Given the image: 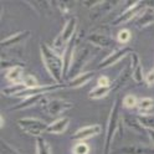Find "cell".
I'll return each mask as SVG.
<instances>
[{"label": "cell", "mask_w": 154, "mask_h": 154, "mask_svg": "<svg viewBox=\"0 0 154 154\" xmlns=\"http://www.w3.org/2000/svg\"><path fill=\"white\" fill-rule=\"evenodd\" d=\"M40 52H41V59L46 67L49 75L54 79V81L59 85L63 83V60L62 56L56 52L52 46L47 45L46 42L40 44Z\"/></svg>", "instance_id": "1"}, {"label": "cell", "mask_w": 154, "mask_h": 154, "mask_svg": "<svg viewBox=\"0 0 154 154\" xmlns=\"http://www.w3.org/2000/svg\"><path fill=\"white\" fill-rule=\"evenodd\" d=\"M123 126L122 122V114H121V100L117 98L114 100L113 106L109 112L108 123H107V129H106V136H104V146H103V154H111V146L113 138L116 136L118 129H121Z\"/></svg>", "instance_id": "2"}, {"label": "cell", "mask_w": 154, "mask_h": 154, "mask_svg": "<svg viewBox=\"0 0 154 154\" xmlns=\"http://www.w3.org/2000/svg\"><path fill=\"white\" fill-rule=\"evenodd\" d=\"M76 31H77V19L75 16H70L66 20L63 27L61 29L60 34L55 37V40L51 45L52 49L56 52H59L60 55H62V52L65 51L67 45L70 44L72 37L75 36Z\"/></svg>", "instance_id": "3"}, {"label": "cell", "mask_w": 154, "mask_h": 154, "mask_svg": "<svg viewBox=\"0 0 154 154\" xmlns=\"http://www.w3.org/2000/svg\"><path fill=\"white\" fill-rule=\"evenodd\" d=\"M40 107L42 111L50 116V117H59L62 113L67 112L73 107V102L66 98H51L49 100L47 96H45V98L40 102Z\"/></svg>", "instance_id": "4"}, {"label": "cell", "mask_w": 154, "mask_h": 154, "mask_svg": "<svg viewBox=\"0 0 154 154\" xmlns=\"http://www.w3.org/2000/svg\"><path fill=\"white\" fill-rule=\"evenodd\" d=\"M92 56H93V50L88 45H83L81 47H77L75 56H73V60H72V63H71V67H70V71L67 73L66 79L71 80L75 76L81 73L82 72L81 70L85 67V65L91 60Z\"/></svg>", "instance_id": "5"}, {"label": "cell", "mask_w": 154, "mask_h": 154, "mask_svg": "<svg viewBox=\"0 0 154 154\" xmlns=\"http://www.w3.org/2000/svg\"><path fill=\"white\" fill-rule=\"evenodd\" d=\"M16 124L23 132L36 138L41 137V134L46 132L47 127H49V124L45 121H41L38 118H21L16 121Z\"/></svg>", "instance_id": "6"}, {"label": "cell", "mask_w": 154, "mask_h": 154, "mask_svg": "<svg viewBox=\"0 0 154 154\" xmlns=\"http://www.w3.org/2000/svg\"><path fill=\"white\" fill-rule=\"evenodd\" d=\"M146 9H147V0H143V2H134L129 6H127L124 9V10L111 23V25L117 26V25L127 23V21L132 20V19L137 17L140 14V11L146 10Z\"/></svg>", "instance_id": "7"}, {"label": "cell", "mask_w": 154, "mask_h": 154, "mask_svg": "<svg viewBox=\"0 0 154 154\" xmlns=\"http://www.w3.org/2000/svg\"><path fill=\"white\" fill-rule=\"evenodd\" d=\"M118 2H96V4L88 10V17L92 21H97L107 15Z\"/></svg>", "instance_id": "8"}, {"label": "cell", "mask_w": 154, "mask_h": 154, "mask_svg": "<svg viewBox=\"0 0 154 154\" xmlns=\"http://www.w3.org/2000/svg\"><path fill=\"white\" fill-rule=\"evenodd\" d=\"M132 52H133V50L129 46H123V47H119V49H116L112 54H109L108 56H106L103 60H101V62L98 63V69H107V67L121 61L123 57H126L127 55H131Z\"/></svg>", "instance_id": "9"}, {"label": "cell", "mask_w": 154, "mask_h": 154, "mask_svg": "<svg viewBox=\"0 0 154 154\" xmlns=\"http://www.w3.org/2000/svg\"><path fill=\"white\" fill-rule=\"evenodd\" d=\"M101 126L100 124H91V126H86L82 128H79L73 134H72V139L77 142H83L86 139H90L94 136H98L101 133Z\"/></svg>", "instance_id": "10"}, {"label": "cell", "mask_w": 154, "mask_h": 154, "mask_svg": "<svg viewBox=\"0 0 154 154\" xmlns=\"http://www.w3.org/2000/svg\"><path fill=\"white\" fill-rule=\"evenodd\" d=\"M111 154H154V148L146 144H127L116 149Z\"/></svg>", "instance_id": "11"}, {"label": "cell", "mask_w": 154, "mask_h": 154, "mask_svg": "<svg viewBox=\"0 0 154 154\" xmlns=\"http://www.w3.org/2000/svg\"><path fill=\"white\" fill-rule=\"evenodd\" d=\"M131 69H132V80L136 83H143L146 81V76L143 72V67L140 63V59L136 51L131 54Z\"/></svg>", "instance_id": "12"}, {"label": "cell", "mask_w": 154, "mask_h": 154, "mask_svg": "<svg viewBox=\"0 0 154 154\" xmlns=\"http://www.w3.org/2000/svg\"><path fill=\"white\" fill-rule=\"evenodd\" d=\"M31 34H30V31H29V30H23V31H19V32H16L14 35H10V36L5 37L4 40L2 41L3 50H6V49H10V47H15L17 45H20Z\"/></svg>", "instance_id": "13"}, {"label": "cell", "mask_w": 154, "mask_h": 154, "mask_svg": "<svg viewBox=\"0 0 154 154\" xmlns=\"http://www.w3.org/2000/svg\"><path fill=\"white\" fill-rule=\"evenodd\" d=\"M87 41L97 47H102V49H107L109 47L113 41H112V37L107 34H103V32H91L87 36Z\"/></svg>", "instance_id": "14"}, {"label": "cell", "mask_w": 154, "mask_h": 154, "mask_svg": "<svg viewBox=\"0 0 154 154\" xmlns=\"http://www.w3.org/2000/svg\"><path fill=\"white\" fill-rule=\"evenodd\" d=\"M132 79V69H131V63H128L126 67L123 69V71L117 76L111 86L112 92H118L119 90H122L124 86L128 83V81Z\"/></svg>", "instance_id": "15"}, {"label": "cell", "mask_w": 154, "mask_h": 154, "mask_svg": "<svg viewBox=\"0 0 154 154\" xmlns=\"http://www.w3.org/2000/svg\"><path fill=\"white\" fill-rule=\"evenodd\" d=\"M94 76V71H82L77 76H75L73 79L69 80V82L66 83L67 87L70 88H80L82 86H85L87 82H90Z\"/></svg>", "instance_id": "16"}, {"label": "cell", "mask_w": 154, "mask_h": 154, "mask_svg": "<svg viewBox=\"0 0 154 154\" xmlns=\"http://www.w3.org/2000/svg\"><path fill=\"white\" fill-rule=\"evenodd\" d=\"M69 124H70V118L69 117H59L57 119H55L52 123L49 124L46 132L47 133H52V134H61L67 129Z\"/></svg>", "instance_id": "17"}, {"label": "cell", "mask_w": 154, "mask_h": 154, "mask_svg": "<svg viewBox=\"0 0 154 154\" xmlns=\"http://www.w3.org/2000/svg\"><path fill=\"white\" fill-rule=\"evenodd\" d=\"M152 24H154V9L150 8H147L146 10H143L134 21V25L137 27H147Z\"/></svg>", "instance_id": "18"}, {"label": "cell", "mask_w": 154, "mask_h": 154, "mask_svg": "<svg viewBox=\"0 0 154 154\" xmlns=\"http://www.w3.org/2000/svg\"><path fill=\"white\" fill-rule=\"evenodd\" d=\"M122 122L128 129H132L137 133H143L144 131L147 132V129L140 124V122L138 119V116L136 117V116H131L129 113H126V114L122 116Z\"/></svg>", "instance_id": "19"}, {"label": "cell", "mask_w": 154, "mask_h": 154, "mask_svg": "<svg viewBox=\"0 0 154 154\" xmlns=\"http://www.w3.org/2000/svg\"><path fill=\"white\" fill-rule=\"evenodd\" d=\"M24 66H16L11 67L5 72V79L10 82V85H16V83H21L24 79Z\"/></svg>", "instance_id": "20"}, {"label": "cell", "mask_w": 154, "mask_h": 154, "mask_svg": "<svg viewBox=\"0 0 154 154\" xmlns=\"http://www.w3.org/2000/svg\"><path fill=\"white\" fill-rule=\"evenodd\" d=\"M45 96H46V94H36V96H30V97L23 98L21 102H19L17 104L13 106L11 111L24 109V108H29V107H31V106H35V104H40V102L45 98Z\"/></svg>", "instance_id": "21"}, {"label": "cell", "mask_w": 154, "mask_h": 154, "mask_svg": "<svg viewBox=\"0 0 154 154\" xmlns=\"http://www.w3.org/2000/svg\"><path fill=\"white\" fill-rule=\"evenodd\" d=\"M108 93H112L111 86H98L97 85L94 88H92L88 92V97L92 100H100V98L106 97Z\"/></svg>", "instance_id": "22"}, {"label": "cell", "mask_w": 154, "mask_h": 154, "mask_svg": "<svg viewBox=\"0 0 154 154\" xmlns=\"http://www.w3.org/2000/svg\"><path fill=\"white\" fill-rule=\"evenodd\" d=\"M36 154H52L51 144L42 137H37L35 140Z\"/></svg>", "instance_id": "23"}, {"label": "cell", "mask_w": 154, "mask_h": 154, "mask_svg": "<svg viewBox=\"0 0 154 154\" xmlns=\"http://www.w3.org/2000/svg\"><path fill=\"white\" fill-rule=\"evenodd\" d=\"M153 107H154V100L150 97H143L138 101L137 108L140 111V114H149Z\"/></svg>", "instance_id": "24"}, {"label": "cell", "mask_w": 154, "mask_h": 154, "mask_svg": "<svg viewBox=\"0 0 154 154\" xmlns=\"http://www.w3.org/2000/svg\"><path fill=\"white\" fill-rule=\"evenodd\" d=\"M25 85L23 83H16V85H9V86H5V87L2 90V93L4 96H14V97H16V96L23 92L25 90Z\"/></svg>", "instance_id": "25"}, {"label": "cell", "mask_w": 154, "mask_h": 154, "mask_svg": "<svg viewBox=\"0 0 154 154\" xmlns=\"http://www.w3.org/2000/svg\"><path fill=\"white\" fill-rule=\"evenodd\" d=\"M138 119L146 129H154V114H139Z\"/></svg>", "instance_id": "26"}, {"label": "cell", "mask_w": 154, "mask_h": 154, "mask_svg": "<svg viewBox=\"0 0 154 154\" xmlns=\"http://www.w3.org/2000/svg\"><path fill=\"white\" fill-rule=\"evenodd\" d=\"M138 98L136 97L134 94H127V96H124L123 100H122V104H123V107L124 108H137V106H138Z\"/></svg>", "instance_id": "27"}, {"label": "cell", "mask_w": 154, "mask_h": 154, "mask_svg": "<svg viewBox=\"0 0 154 154\" xmlns=\"http://www.w3.org/2000/svg\"><path fill=\"white\" fill-rule=\"evenodd\" d=\"M73 154H88L90 153V146L85 142H77L73 148H72Z\"/></svg>", "instance_id": "28"}, {"label": "cell", "mask_w": 154, "mask_h": 154, "mask_svg": "<svg viewBox=\"0 0 154 154\" xmlns=\"http://www.w3.org/2000/svg\"><path fill=\"white\" fill-rule=\"evenodd\" d=\"M2 154H21L15 147L10 143H8L5 139H2Z\"/></svg>", "instance_id": "29"}, {"label": "cell", "mask_w": 154, "mask_h": 154, "mask_svg": "<svg viewBox=\"0 0 154 154\" xmlns=\"http://www.w3.org/2000/svg\"><path fill=\"white\" fill-rule=\"evenodd\" d=\"M21 83L25 85L26 88H34V87H37V86H40V85H38V82H37V80L35 79L34 76H31V75H25Z\"/></svg>", "instance_id": "30"}, {"label": "cell", "mask_w": 154, "mask_h": 154, "mask_svg": "<svg viewBox=\"0 0 154 154\" xmlns=\"http://www.w3.org/2000/svg\"><path fill=\"white\" fill-rule=\"evenodd\" d=\"M131 37H132V34L129 30H127V29H123V30H121L117 35V40L118 42L121 44H127L129 40H131Z\"/></svg>", "instance_id": "31"}, {"label": "cell", "mask_w": 154, "mask_h": 154, "mask_svg": "<svg viewBox=\"0 0 154 154\" xmlns=\"http://www.w3.org/2000/svg\"><path fill=\"white\" fill-rule=\"evenodd\" d=\"M55 5L57 6H60L61 10L63 14H67V13H70V10L72 9V3H65V2H61V3H55Z\"/></svg>", "instance_id": "32"}, {"label": "cell", "mask_w": 154, "mask_h": 154, "mask_svg": "<svg viewBox=\"0 0 154 154\" xmlns=\"http://www.w3.org/2000/svg\"><path fill=\"white\" fill-rule=\"evenodd\" d=\"M97 83H98V86H112L109 79L108 77H106V76H100Z\"/></svg>", "instance_id": "33"}, {"label": "cell", "mask_w": 154, "mask_h": 154, "mask_svg": "<svg viewBox=\"0 0 154 154\" xmlns=\"http://www.w3.org/2000/svg\"><path fill=\"white\" fill-rule=\"evenodd\" d=\"M146 82L149 83V85H153V83H154V70H152V71L146 76Z\"/></svg>", "instance_id": "34"}, {"label": "cell", "mask_w": 154, "mask_h": 154, "mask_svg": "<svg viewBox=\"0 0 154 154\" xmlns=\"http://www.w3.org/2000/svg\"><path fill=\"white\" fill-rule=\"evenodd\" d=\"M147 134L149 136L150 142L153 143V146H154V129H147Z\"/></svg>", "instance_id": "35"}, {"label": "cell", "mask_w": 154, "mask_h": 154, "mask_svg": "<svg viewBox=\"0 0 154 154\" xmlns=\"http://www.w3.org/2000/svg\"><path fill=\"white\" fill-rule=\"evenodd\" d=\"M4 122H5V119H4V116L2 114V116H0V126H2V127H4Z\"/></svg>", "instance_id": "36"}]
</instances>
